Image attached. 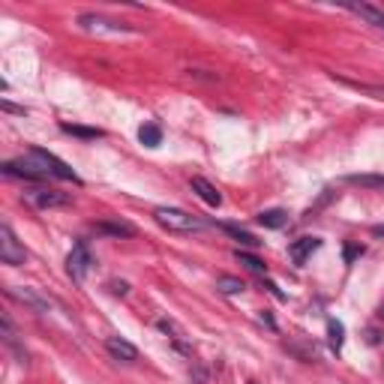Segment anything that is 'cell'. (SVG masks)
Here are the masks:
<instances>
[{"label":"cell","instance_id":"1","mask_svg":"<svg viewBox=\"0 0 384 384\" xmlns=\"http://www.w3.org/2000/svg\"><path fill=\"white\" fill-rule=\"evenodd\" d=\"M153 219L168 228V231H177V234H199L207 228V223L192 214H186V210H177V207H157L153 210Z\"/></svg>","mask_w":384,"mask_h":384},{"label":"cell","instance_id":"2","mask_svg":"<svg viewBox=\"0 0 384 384\" xmlns=\"http://www.w3.org/2000/svg\"><path fill=\"white\" fill-rule=\"evenodd\" d=\"M24 159H27L30 166H34L43 177H57V181H72V183H78V174H76V171H72L63 159H57L54 153L43 150V147H34V150H30Z\"/></svg>","mask_w":384,"mask_h":384},{"label":"cell","instance_id":"3","mask_svg":"<svg viewBox=\"0 0 384 384\" xmlns=\"http://www.w3.org/2000/svg\"><path fill=\"white\" fill-rule=\"evenodd\" d=\"M24 258H27V252H24L19 238L12 234V228L0 225V261L10 267H19V264H24Z\"/></svg>","mask_w":384,"mask_h":384},{"label":"cell","instance_id":"4","mask_svg":"<svg viewBox=\"0 0 384 384\" xmlns=\"http://www.w3.org/2000/svg\"><path fill=\"white\" fill-rule=\"evenodd\" d=\"M91 267H93V256H91V249L84 247V240H78L76 247H72L69 258H67V271H69V276H72L76 282H84V276L91 273Z\"/></svg>","mask_w":384,"mask_h":384},{"label":"cell","instance_id":"5","mask_svg":"<svg viewBox=\"0 0 384 384\" xmlns=\"http://www.w3.org/2000/svg\"><path fill=\"white\" fill-rule=\"evenodd\" d=\"M24 199L30 204H36L39 210H48V207H67L72 201V195L67 192H57V190H39V186H30L27 192H24Z\"/></svg>","mask_w":384,"mask_h":384},{"label":"cell","instance_id":"6","mask_svg":"<svg viewBox=\"0 0 384 384\" xmlns=\"http://www.w3.org/2000/svg\"><path fill=\"white\" fill-rule=\"evenodd\" d=\"M157 328L166 333V337L171 339V346L181 351V354H192V346H190V339H186V330L174 321V318H157Z\"/></svg>","mask_w":384,"mask_h":384},{"label":"cell","instance_id":"7","mask_svg":"<svg viewBox=\"0 0 384 384\" xmlns=\"http://www.w3.org/2000/svg\"><path fill=\"white\" fill-rule=\"evenodd\" d=\"M78 24L84 30H100V34H126V24L124 21H111V19H102V15H81Z\"/></svg>","mask_w":384,"mask_h":384},{"label":"cell","instance_id":"8","mask_svg":"<svg viewBox=\"0 0 384 384\" xmlns=\"http://www.w3.org/2000/svg\"><path fill=\"white\" fill-rule=\"evenodd\" d=\"M96 234H109V238H135V225L124 223V219H102V223H93Z\"/></svg>","mask_w":384,"mask_h":384},{"label":"cell","instance_id":"9","mask_svg":"<svg viewBox=\"0 0 384 384\" xmlns=\"http://www.w3.org/2000/svg\"><path fill=\"white\" fill-rule=\"evenodd\" d=\"M105 348H109L111 357H117V361H126V363L138 361V348L129 339H124V337H109V339H105Z\"/></svg>","mask_w":384,"mask_h":384},{"label":"cell","instance_id":"10","mask_svg":"<svg viewBox=\"0 0 384 384\" xmlns=\"http://www.w3.org/2000/svg\"><path fill=\"white\" fill-rule=\"evenodd\" d=\"M346 10H351L354 15H361V19L366 24H372V27L384 30V10H379V6H372V3H346Z\"/></svg>","mask_w":384,"mask_h":384},{"label":"cell","instance_id":"11","mask_svg":"<svg viewBox=\"0 0 384 384\" xmlns=\"http://www.w3.org/2000/svg\"><path fill=\"white\" fill-rule=\"evenodd\" d=\"M318 247H321V240L318 238H300V240H294L289 247V256H291L294 264H306V258L313 256Z\"/></svg>","mask_w":384,"mask_h":384},{"label":"cell","instance_id":"12","mask_svg":"<svg viewBox=\"0 0 384 384\" xmlns=\"http://www.w3.org/2000/svg\"><path fill=\"white\" fill-rule=\"evenodd\" d=\"M192 192L199 195L204 204H210V207H219V204H223V195H219V190L210 181H204V177H192Z\"/></svg>","mask_w":384,"mask_h":384},{"label":"cell","instance_id":"13","mask_svg":"<svg viewBox=\"0 0 384 384\" xmlns=\"http://www.w3.org/2000/svg\"><path fill=\"white\" fill-rule=\"evenodd\" d=\"M12 297H19L21 304H27V306H34L36 313H48V300H43L34 289H10Z\"/></svg>","mask_w":384,"mask_h":384},{"label":"cell","instance_id":"14","mask_svg":"<svg viewBox=\"0 0 384 384\" xmlns=\"http://www.w3.org/2000/svg\"><path fill=\"white\" fill-rule=\"evenodd\" d=\"M219 228H223V231L225 234H231V238L234 240H240L243 243V247H252V249H256L258 247V238H256V234H252V231H247V228H240V225H231V223H223V225H219Z\"/></svg>","mask_w":384,"mask_h":384},{"label":"cell","instance_id":"15","mask_svg":"<svg viewBox=\"0 0 384 384\" xmlns=\"http://www.w3.org/2000/svg\"><path fill=\"white\" fill-rule=\"evenodd\" d=\"M285 223H289V214L280 207H273V210H261L258 214V225H264V228H282Z\"/></svg>","mask_w":384,"mask_h":384},{"label":"cell","instance_id":"16","mask_svg":"<svg viewBox=\"0 0 384 384\" xmlns=\"http://www.w3.org/2000/svg\"><path fill=\"white\" fill-rule=\"evenodd\" d=\"M346 181L351 186H363V190H384V174H348Z\"/></svg>","mask_w":384,"mask_h":384},{"label":"cell","instance_id":"17","mask_svg":"<svg viewBox=\"0 0 384 384\" xmlns=\"http://www.w3.org/2000/svg\"><path fill=\"white\" fill-rule=\"evenodd\" d=\"M328 342L333 351H342V342H346V328H342V321L337 318H330L328 321Z\"/></svg>","mask_w":384,"mask_h":384},{"label":"cell","instance_id":"18","mask_svg":"<svg viewBox=\"0 0 384 384\" xmlns=\"http://www.w3.org/2000/svg\"><path fill=\"white\" fill-rule=\"evenodd\" d=\"M138 138H142V144H147V147H159L162 144V129L157 124H144L142 129H138Z\"/></svg>","mask_w":384,"mask_h":384},{"label":"cell","instance_id":"19","mask_svg":"<svg viewBox=\"0 0 384 384\" xmlns=\"http://www.w3.org/2000/svg\"><path fill=\"white\" fill-rule=\"evenodd\" d=\"M219 291L223 294H240L243 289H247V285H243L240 280H234V276H219Z\"/></svg>","mask_w":384,"mask_h":384},{"label":"cell","instance_id":"20","mask_svg":"<svg viewBox=\"0 0 384 384\" xmlns=\"http://www.w3.org/2000/svg\"><path fill=\"white\" fill-rule=\"evenodd\" d=\"M238 261H240L243 267H249V271H256V273H264V271H267L264 261L256 258V256H249V252H240V249H238Z\"/></svg>","mask_w":384,"mask_h":384},{"label":"cell","instance_id":"21","mask_svg":"<svg viewBox=\"0 0 384 384\" xmlns=\"http://www.w3.org/2000/svg\"><path fill=\"white\" fill-rule=\"evenodd\" d=\"M60 129H63V133H69V135H78V138H102L100 129H87V126H72V124H63Z\"/></svg>","mask_w":384,"mask_h":384},{"label":"cell","instance_id":"22","mask_svg":"<svg viewBox=\"0 0 384 384\" xmlns=\"http://www.w3.org/2000/svg\"><path fill=\"white\" fill-rule=\"evenodd\" d=\"M346 84H351L354 91H363V93H372L379 96V100H384V87H375V84H361V81H346Z\"/></svg>","mask_w":384,"mask_h":384},{"label":"cell","instance_id":"23","mask_svg":"<svg viewBox=\"0 0 384 384\" xmlns=\"http://www.w3.org/2000/svg\"><path fill=\"white\" fill-rule=\"evenodd\" d=\"M357 256H363V247H354V243H351V247H346V261H354Z\"/></svg>","mask_w":384,"mask_h":384},{"label":"cell","instance_id":"24","mask_svg":"<svg viewBox=\"0 0 384 384\" xmlns=\"http://www.w3.org/2000/svg\"><path fill=\"white\" fill-rule=\"evenodd\" d=\"M111 291L114 294H126L129 289H126V282H111Z\"/></svg>","mask_w":384,"mask_h":384},{"label":"cell","instance_id":"25","mask_svg":"<svg viewBox=\"0 0 384 384\" xmlns=\"http://www.w3.org/2000/svg\"><path fill=\"white\" fill-rule=\"evenodd\" d=\"M249 384H256V381H249Z\"/></svg>","mask_w":384,"mask_h":384}]
</instances>
